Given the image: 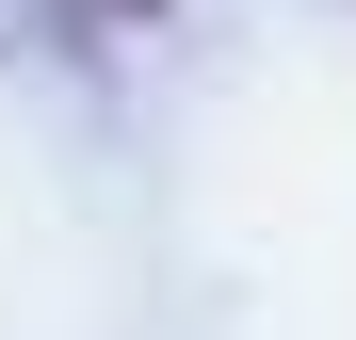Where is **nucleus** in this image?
<instances>
[{"label": "nucleus", "instance_id": "f257e3e1", "mask_svg": "<svg viewBox=\"0 0 356 340\" xmlns=\"http://www.w3.org/2000/svg\"><path fill=\"white\" fill-rule=\"evenodd\" d=\"M33 17L65 33V49H130V33H162V17H178V0H33Z\"/></svg>", "mask_w": 356, "mask_h": 340}, {"label": "nucleus", "instance_id": "f03ea898", "mask_svg": "<svg viewBox=\"0 0 356 340\" xmlns=\"http://www.w3.org/2000/svg\"><path fill=\"white\" fill-rule=\"evenodd\" d=\"M0 49H17V17H0Z\"/></svg>", "mask_w": 356, "mask_h": 340}]
</instances>
